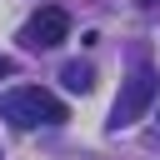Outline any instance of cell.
Returning <instances> with one entry per match:
<instances>
[{
  "mask_svg": "<svg viewBox=\"0 0 160 160\" xmlns=\"http://www.w3.org/2000/svg\"><path fill=\"white\" fill-rule=\"evenodd\" d=\"M10 75H15V60H10V55H0V80H10Z\"/></svg>",
  "mask_w": 160,
  "mask_h": 160,
  "instance_id": "5b68a950",
  "label": "cell"
},
{
  "mask_svg": "<svg viewBox=\"0 0 160 160\" xmlns=\"http://www.w3.org/2000/svg\"><path fill=\"white\" fill-rule=\"evenodd\" d=\"M60 80H65V90H75V95H85V90L95 85V65H90V60H70V65L60 70Z\"/></svg>",
  "mask_w": 160,
  "mask_h": 160,
  "instance_id": "277c9868",
  "label": "cell"
},
{
  "mask_svg": "<svg viewBox=\"0 0 160 160\" xmlns=\"http://www.w3.org/2000/svg\"><path fill=\"white\" fill-rule=\"evenodd\" d=\"M60 40H70V10H60V5H40L20 30L25 50H55Z\"/></svg>",
  "mask_w": 160,
  "mask_h": 160,
  "instance_id": "3957f363",
  "label": "cell"
},
{
  "mask_svg": "<svg viewBox=\"0 0 160 160\" xmlns=\"http://www.w3.org/2000/svg\"><path fill=\"white\" fill-rule=\"evenodd\" d=\"M155 95H160V75H155L150 65H135V75L120 85V95H115V105H110V120H105V125H110L115 135H120V130H130V125L155 105Z\"/></svg>",
  "mask_w": 160,
  "mask_h": 160,
  "instance_id": "7a4b0ae2",
  "label": "cell"
},
{
  "mask_svg": "<svg viewBox=\"0 0 160 160\" xmlns=\"http://www.w3.org/2000/svg\"><path fill=\"white\" fill-rule=\"evenodd\" d=\"M0 115H5L10 125H20V130L65 125V120H70V110H65L50 90H40V85H15V90H5V95H0Z\"/></svg>",
  "mask_w": 160,
  "mask_h": 160,
  "instance_id": "6da1fadb",
  "label": "cell"
},
{
  "mask_svg": "<svg viewBox=\"0 0 160 160\" xmlns=\"http://www.w3.org/2000/svg\"><path fill=\"white\" fill-rule=\"evenodd\" d=\"M140 5H160V0H140Z\"/></svg>",
  "mask_w": 160,
  "mask_h": 160,
  "instance_id": "8992f818",
  "label": "cell"
}]
</instances>
